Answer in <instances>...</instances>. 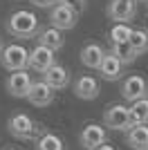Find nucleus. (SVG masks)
I'll use <instances>...</instances> for the list:
<instances>
[{
	"label": "nucleus",
	"instance_id": "nucleus-23",
	"mask_svg": "<svg viewBox=\"0 0 148 150\" xmlns=\"http://www.w3.org/2000/svg\"><path fill=\"white\" fill-rule=\"evenodd\" d=\"M58 2H63V5H70L72 9H76V11H83L85 9V5H88V0H58Z\"/></svg>",
	"mask_w": 148,
	"mask_h": 150
},
{
	"label": "nucleus",
	"instance_id": "nucleus-9",
	"mask_svg": "<svg viewBox=\"0 0 148 150\" xmlns=\"http://www.w3.org/2000/svg\"><path fill=\"white\" fill-rule=\"evenodd\" d=\"M137 13V2L135 0H112L108 5V18L128 25V20L135 18Z\"/></svg>",
	"mask_w": 148,
	"mask_h": 150
},
{
	"label": "nucleus",
	"instance_id": "nucleus-20",
	"mask_svg": "<svg viewBox=\"0 0 148 150\" xmlns=\"http://www.w3.org/2000/svg\"><path fill=\"white\" fill-rule=\"evenodd\" d=\"M36 148L38 150H65V141L58 134H54V132H45L36 141Z\"/></svg>",
	"mask_w": 148,
	"mask_h": 150
},
{
	"label": "nucleus",
	"instance_id": "nucleus-4",
	"mask_svg": "<svg viewBox=\"0 0 148 150\" xmlns=\"http://www.w3.org/2000/svg\"><path fill=\"white\" fill-rule=\"evenodd\" d=\"M103 121H105V128H112V130H121V132H128L132 128V117H130V108H126L123 103H112L103 114Z\"/></svg>",
	"mask_w": 148,
	"mask_h": 150
},
{
	"label": "nucleus",
	"instance_id": "nucleus-22",
	"mask_svg": "<svg viewBox=\"0 0 148 150\" xmlns=\"http://www.w3.org/2000/svg\"><path fill=\"white\" fill-rule=\"evenodd\" d=\"M110 40H112V45H117V43H128L130 40V36H132V29H130L128 25H123V23H117V25L110 29Z\"/></svg>",
	"mask_w": 148,
	"mask_h": 150
},
{
	"label": "nucleus",
	"instance_id": "nucleus-19",
	"mask_svg": "<svg viewBox=\"0 0 148 150\" xmlns=\"http://www.w3.org/2000/svg\"><path fill=\"white\" fill-rule=\"evenodd\" d=\"M110 54L117 58L119 63H123V65H130V63L137 61V54L132 52V47H130L128 43H117V45H112Z\"/></svg>",
	"mask_w": 148,
	"mask_h": 150
},
{
	"label": "nucleus",
	"instance_id": "nucleus-5",
	"mask_svg": "<svg viewBox=\"0 0 148 150\" xmlns=\"http://www.w3.org/2000/svg\"><path fill=\"white\" fill-rule=\"evenodd\" d=\"M119 92H121L123 101H130V103H137V101H142V99H148V81H146V76H142V74L126 76Z\"/></svg>",
	"mask_w": 148,
	"mask_h": 150
},
{
	"label": "nucleus",
	"instance_id": "nucleus-8",
	"mask_svg": "<svg viewBox=\"0 0 148 150\" xmlns=\"http://www.w3.org/2000/svg\"><path fill=\"white\" fill-rule=\"evenodd\" d=\"M56 65V52H52L49 47L36 45L34 50H29V67L38 74H45L47 69H52Z\"/></svg>",
	"mask_w": 148,
	"mask_h": 150
},
{
	"label": "nucleus",
	"instance_id": "nucleus-24",
	"mask_svg": "<svg viewBox=\"0 0 148 150\" xmlns=\"http://www.w3.org/2000/svg\"><path fill=\"white\" fill-rule=\"evenodd\" d=\"M29 2H34L36 7H56L58 5V0H29Z\"/></svg>",
	"mask_w": 148,
	"mask_h": 150
},
{
	"label": "nucleus",
	"instance_id": "nucleus-21",
	"mask_svg": "<svg viewBox=\"0 0 148 150\" xmlns=\"http://www.w3.org/2000/svg\"><path fill=\"white\" fill-rule=\"evenodd\" d=\"M130 117L135 125H148V99H142L130 105Z\"/></svg>",
	"mask_w": 148,
	"mask_h": 150
},
{
	"label": "nucleus",
	"instance_id": "nucleus-15",
	"mask_svg": "<svg viewBox=\"0 0 148 150\" xmlns=\"http://www.w3.org/2000/svg\"><path fill=\"white\" fill-rule=\"evenodd\" d=\"M38 45H43V47H49L52 52H58V50H63V45H65L63 31L54 29V27L49 25L47 29L38 31Z\"/></svg>",
	"mask_w": 148,
	"mask_h": 150
},
{
	"label": "nucleus",
	"instance_id": "nucleus-7",
	"mask_svg": "<svg viewBox=\"0 0 148 150\" xmlns=\"http://www.w3.org/2000/svg\"><path fill=\"white\" fill-rule=\"evenodd\" d=\"M5 85H7V92L11 94V96H16V99H27L34 81H31V76H29L27 69H20V72H11V74L7 76Z\"/></svg>",
	"mask_w": 148,
	"mask_h": 150
},
{
	"label": "nucleus",
	"instance_id": "nucleus-6",
	"mask_svg": "<svg viewBox=\"0 0 148 150\" xmlns=\"http://www.w3.org/2000/svg\"><path fill=\"white\" fill-rule=\"evenodd\" d=\"M49 20H52V27L58 31H68L76 25V20H79V11L72 9L70 5H63L58 2L56 7H52V13H49Z\"/></svg>",
	"mask_w": 148,
	"mask_h": 150
},
{
	"label": "nucleus",
	"instance_id": "nucleus-25",
	"mask_svg": "<svg viewBox=\"0 0 148 150\" xmlns=\"http://www.w3.org/2000/svg\"><path fill=\"white\" fill-rule=\"evenodd\" d=\"M97 150H115V148H112V146H108V144H103V146H99Z\"/></svg>",
	"mask_w": 148,
	"mask_h": 150
},
{
	"label": "nucleus",
	"instance_id": "nucleus-16",
	"mask_svg": "<svg viewBox=\"0 0 148 150\" xmlns=\"http://www.w3.org/2000/svg\"><path fill=\"white\" fill-rule=\"evenodd\" d=\"M126 144L135 150H148V125H132L126 132Z\"/></svg>",
	"mask_w": 148,
	"mask_h": 150
},
{
	"label": "nucleus",
	"instance_id": "nucleus-28",
	"mask_svg": "<svg viewBox=\"0 0 148 150\" xmlns=\"http://www.w3.org/2000/svg\"><path fill=\"white\" fill-rule=\"evenodd\" d=\"M9 150H16V148H9Z\"/></svg>",
	"mask_w": 148,
	"mask_h": 150
},
{
	"label": "nucleus",
	"instance_id": "nucleus-14",
	"mask_svg": "<svg viewBox=\"0 0 148 150\" xmlns=\"http://www.w3.org/2000/svg\"><path fill=\"white\" fill-rule=\"evenodd\" d=\"M43 81L47 83L52 90H65L70 85V72L63 67V65L56 63L52 69H47V72L43 74Z\"/></svg>",
	"mask_w": 148,
	"mask_h": 150
},
{
	"label": "nucleus",
	"instance_id": "nucleus-1",
	"mask_svg": "<svg viewBox=\"0 0 148 150\" xmlns=\"http://www.w3.org/2000/svg\"><path fill=\"white\" fill-rule=\"evenodd\" d=\"M7 29L16 38H34L38 34V18L27 9H18L9 16Z\"/></svg>",
	"mask_w": 148,
	"mask_h": 150
},
{
	"label": "nucleus",
	"instance_id": "nucleus-2",
	"mask_svg": "<svg viewBox=\"0 0 148 150\" xmlns=\"http://www.w3.org/2000/svg\"><path fill=\"white\" fill-rule=\"evenodd\" d=\"M7 130H9V134L16 139H20V141H31V139L38 134V128L36 121L31 119L29 114L25 112H18V114H11L9 117V121H7Z\"/></svg>",
	"mask_w": 148,
	"mask_h": 150
},
{
	"label": "nucleus",
	"instance_id": "nucleus-12",
	"mask_svg": "<svg viewBox=\"0 0 148 150\" xmlns=\"http://www.w3.org/2000/svg\"><path fill=\"white\" fill-rule=\"evenodd\" d=\"M31 105H38V108H47L54 103V90L49 88L45 81H34L29 90V96H27Z\"/></svg>",
	"mask_w": 148,
	"mask_h": 150
},
{
	"label": "nucleus",
	"instance_id": "nucleus-26",
	"mask_svg": "<svg viewBox=\"0 0 148 150\" xmlns=\"http://www.w3.org/2000/svg\"><path fill=\"white\" fill-rule=\"evenodd\" d=\"M2 50H5V45H2V38H0V54H2Z\"/></svg>",
	"mask_w": 148,
	"mask_h": 150
},
{
	"label": "nucleus",
	"instance_id": "nucleus-10",
	"mask_svg": "<svg viewBox=\"0 0 148 150\" xmlns=\"http://www.w3.org/2000/svg\"><path fill=\"white\" fill-rule=\"evenodd\" d=\"M79 141L85 150H97L99 146L105 144V128L99 123H88L79 134Z\"/></svg>",
	"mask_w": 148,
	"mask_h": 150
},
{
	"label": "nucleus",
	"instance_id": "nucleus-13",
	"mask_svg": "<svg viewBox=\"0 0 148 150\" xmlns=\"http://www.w3.org/2000/svg\"><path fill=\"white\" fill-rule=\"evenodd\" d=\"M108 52L101 47L99 43H88L83 50H81V63L85 67H92V69H99L101 63H103V56Z\"/></svg>",
	"mask_w": 148,
	"mask_h": 150
},
{
	"label": "nucleus",
	"instance_id": "nucleus-27",
	"mask_svg": "<svg viewBox=\"0 0 148 150\" xmlns=\"http://www.w3.org/2000/svg\"><path fill=\"white\" fill-rule=\"evenodd\" d=\"M135 2H146V0H135Z\"/></svg>",
	"mask_w": 148,
	"mask_h": 150
},
{
	"label": "nucleus",
	"instance_id": "nucleus-17",
	"mask_svg": "<svg viewBox=\"0 0 148 150\" xmlns=\"http://www.w3.org/2000/svg\"><path fill=\"white\" fill-rule=\"evenodd\" d=\"M101 76H103L105 81H117L121 79V72H123V63H119L117 58L112 56L110 52L103 56V63H101V67H99Z\"/></svg>",
	"mask_w": 148,
	"mask_h": 150
},
{
	"label": "nucleus",
	"instance_id": "nucleus-11",
	"mask_svg": "<svg viewBox=\"0 0 148 150\" xmlns=\"http://www.w3.org/2000/svg\"><path fill=\"white\" fill-rule=\"evenodd\" d=\"M72 92L79 96V99H85V101H92L99 96V92H101V88H99V81L94 79V76L90 74H83L79 76L76 81H74L72 85Z\"/></svg>",
	"mask_w": 148,
	"mask_h": 150
},
{
	"label": "nucleus",
	"instance_id": "nucleus-3",
	"mask_svg": "<svg viewBox=\"0 0 148 150\" xmlns=\"http://www.w3.org/2000/svg\"><path fill=\"white\" fill-rule=\"evenodd\" d=\"M0 63L2 67L9 69V72H20V69L29 67V50L25 45H5V50L0 54Z\"/></svg>",
	"mask_w": 148,
	"mask_h": 150
},
{
	"label": "nucleus",
	"instance_id": "nucleus-18",
	"mask_svg": "<svg viewBox=\"0 0 148 150\" xmlns=\"http://www.w3.org/2000/svg\"><path fill=\"white\" fill-rule=\"evenodd\" d=\"M128 45L132 47L137 56H142L148 52V29H132V36H130Z\"/></svg>",
	"mask_w": 148,
	"mask_h": 150
}]
</instances>
